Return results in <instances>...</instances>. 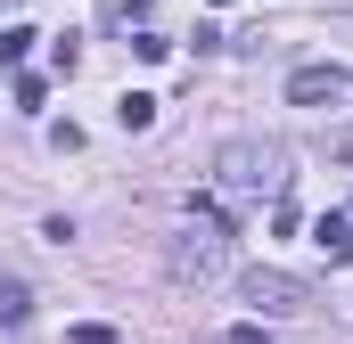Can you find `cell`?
<instances>
[{"mask_svg":"<svg viewBox=\"0 0 353 344\" xmlns=\"http://www.w3.org/2000/svg\"><path fill=\"white\" fill-rule=\"evenodd\" d=\"M214 344H271V328H263V320H239V328H222Z\"/></svg>","mask_w":353,"mask_h":344,"instance_id":"10","label":"cell"},{"mask_svg":"<svg viewBox=\"0 0 353 344\" xmlns=\"http://www.w3.org/2000/svg\"><path fill=\"white\" fill-rule=\"evenodd\" d=\"M33 320V287L25 279H0V328H25Z\"/></svg>","mask_w":353,"mask_h":344,"instance_id":"6","label":"cell"},{"mask_svg":"<svg viewBox=\"0 0 353 344\" xmlns=\"http://www.w3.org/2000/svg\"><path fill=\"white\" fill-rule=\"evenodd\" d=\"M312 246L329 262H353V213H321V222H312Z\"/></svg>","mask_w":353,"mask_h":344,"instance_id":"5","label":"cell"},{"mask_svg":"<svg viewBox=\"0 0 353 344\" xmlns=\"http://www.w3.org/2000/svg\"><path fill=\"white\" fill-rule=\"evenodd\" d=\"M115 123H123V131H148V123H157V98H148V90H123V98H115Z\"/></svg>","mask_w":353,"mask_h":344,"instance_id":"7","label":"cell"},{"mask_svg":"<svg viewBox=\"0 0 353 344\" xmlns=\"http://www.w3.org/2000/svg\"><path fill=\"white\" fill-rule=\"evenodd\" d=\"M279 189H288V148H279V140H230V148L214 156V197H222L230 213L279 205Z\"/></svg>","mask_w":353,"mask_h":344,"instance_id":"1","label":"cell"},{"mask_svg":"<svg viewBox=\"0 0 353 344\" xmlns=\"http://www.w3.org/2000/svg\"><path fill=\"white\" fill-rule=\"evenodd\" d=\"M288 98L296 107H353V74L345 66H296L288 74Z\"/></svg>","mask_w":353,"mask_h":344,"instance_id":"4","label":"cell"},{"mask_svg":"<svg viewBox=\"0 0 353 344\" xmlns=\"http://www.w3.org/2000/svg\"><path fill=\"white\" fill-rule=\"evenodd\" d=\"M329 156H337V164H353V131H337V140H329Z\"/></svg>","mask_w":353,"mask_h":344,"instance_id":"11","label":"cell"},{"mask_svg":"<svg viewBox=\"0 0 353 344\" xmlns=\"http://www.w3.org/2000/svg\"><path fill=\"white\" fill-rule=\"evenodd\" d=\"M214 8H230V0H214Z\"/></svg>","mask_w":353,"mask_h":344,"instance_id":"12","label":"cell"},{"mask_svg":"<svg viewBox=\"0 0 353 344\" xmlns=\"http://www.w3.org/2000/svg\"><path fill=\"white\" fill-rule=\"evenodd\" d=\"M33 41H41V33H33V25H8V33H0V66H17V58H25V50H33Z\"/></svg>","mask_w":353,"mask_h":344,"instance_id":"8","label":"cell"},{"mask_svg":"<svg viewBox=\"0 0 353 344\" xmlns=\"http://www.w3.org/2000/svg\"><path fill=\"white\" fill-rule=\"evenodd\" d=\"M66 344H123V336H115L107 320H74V328H66Z\"/></svg>","mask_w":353,"mask_h":344,"instance_id":"9","label":"cell"},{"mask_svg":"<svg viewBox=\"0 0 353 344\" xmlns=\"http://www.w3.org/2000/svg\"><path fill=\"white\" fill-rule=\"evenodd\" d=\"M239 303H247L255 320H288V312H312V287H304L296 270H247V279H239Z\"/></svg>","mask_w":353,"mask_h":344,"instance_id":"2","label":"cell"},{"mask_svg":"<svg viewBox=\"0 0 353 344\" xmlns=\"http://www.w3.org/2000/svg\"><path fill=\"white\" fill-rule=\"evenodd\" d=\"M165 270H173L181 287H214V279L230 270V255H222V238H214V230H205V238L189 230V238H173V246H165Z\"/></svg>","mask_w":353,"mask_h":344,"instance_id":"3","label":"cell"}]
</instances>
